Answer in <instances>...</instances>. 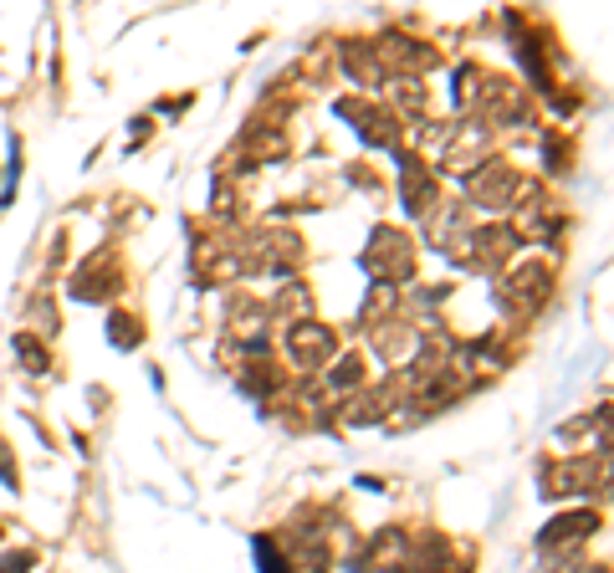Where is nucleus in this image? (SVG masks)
I'll list each match as a JSON object with an SVG mask.
<instances>
[{
    "instance_id": "1",
    "label": "nucleus",
    "mask_w": 614,
    "mask_h": 573,
    "mask_svg": "<svg viewBox=\"0 0 614 573\" xmlns=\"http://www.w3.org/2000/svg\"><path fill=\"white\" fill-rule=\"evenodd\" d=\"M594 527H599L594 512H568V517H558V522L543 527V543H548V548H553V543H579V533H594Z\"/></svg>"
},
{
    "instance_id": "2",
    "label": "nucleus",
    "mask_w": 614,
    "mask_h": 573,
    "mask_svg": "<svg viewBox=\"0 0 614 573\" xmlns=\"http://www.w3.org/2000/svg\"><path fill=\"white\" fill-rule=\"evenodd\" d=\"M328 348H333V338H328L323 328H297V333H292V354H297L302 364H318Z\"/></svg>"
},
{
    "instance_id": "3",
    "label": "nucleus",
    "mask_w": 614,
    "mask_h": 573,
    "mask_svg": "<svg viewBox=\"0 0 614 573\" xmlns=\"http://www.w3.org/2000/svg\"><path fill=\"white\" fill-rule=\"evenodd\" d=\"M16 354H21V359H26V364H31L36 374H41V369H47V354H41V348H36L31 338H21V343H16Z\"/></svg>"
},
{
    "instance_id": "4",
    "label": "nucleus",
    "mask_w": 614,
    "mask_h": 573,
    "mask_svg": "<svg viewBox=\"0 0 614 573\" xmlns=\"http://www.w3.org/2000/svg\"><path fill=\"white\" fill-rule=\"evenodd\" d=\"M26 568H31V558H26V553H11L6 563H0V573H26Z\"/></svg>"
}]
</instances>
